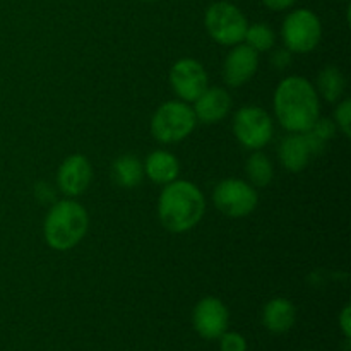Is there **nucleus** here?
<instances>
[{
	"label": "nucleus",
	"instance_id": "nucleus-15",
	"mask_svg": "<svg viewBox=\"0 0 351 351\" xmlns=\"http://www.w3.org/2000/svg\"><path fill=\"white\" fill-rule=\"evenodd\" d=\"M297 321V308L287 298H273L263 308V324L273 335H285Z\"/></svg>",
	"mask_w": 351,
	"mask_h": 351
},
{
	"label": "nucleus",
	"instance_id": "nucleus-23",
	"mask_svg": "<svg viewBox=\"0 0 351 351\" xmlns=\"http://www.w3.org/2000/svg\"><path fill=\"white\" fill-rule=\"evenodd\" d=\"M311 132L314 134L315 137H319L322 143H328V141L332 139V136H335L336 123L332 122L331 119H321V117H319L317 122L312 125Z\"/></svg>",
	"mask_w": 351,
	"mask_h": 351
},
{
	"label": "nucleus",
	"instance_id": "nucleus-14",
	"mask_svg": "<svg viewBox=\"0 0 351 351\" xmlns=\"http://www.w3.org/2000/svg\"><path fill=\"white\" fill-rule=\"evenodd\" d=\"M278 156H280L281 165L288 171L298 173L307 167L314 153H312L307 136H305V132H302L285 137L283 143L280 144V149H278Z\"/></svg>",
	"mask_w": 351,
	"mask_h": 351
},
{
	"label": "nucleus",
	"instance_id": "nucleus-13",
	"mask_svg": "<svg viewBox=\"0 0 351 351\" xmlns=\"http://www.w3.org/2000/svg\"><path fill=\"white\" fill-rule=\"evenodd\" d=\"M192 110L202 123H218L232 110V96L223 88H208L195 99Z\"/></svg>",
	"mask_w": 351,
	"mask_h": 351
},
{
	"label": "nucleus",
	"instance_id": "nucleus-27",
	"mask_svg": "<svg viewBox=\"0 0 351 351\" xmlns=\"http://www.w3.org/2000/svg\"><path fill=\"white\" fill-rule=\"evenodd\" d=\"M141 2H156V0H141Z\"/></svg>",
	"mask_w": 351,
	"mask_h": 351
},
{
	"label": "nucleus",
	"instance_id": "nucleus-9",
	"mask_svg": "<svg viewBox=\"0 0 351 351\" xmlns=\"http://www.w3.org/2000/svg\"><path fill=\"white\" fill-rule=\"evenodd\" d=\"M170 84L182 101H195L209 88L208 72L195 58H182L171 67Z\"/></svg>",
	"mask_w": 351,
	"mask_h": 351
},
{
	"label": "nucleus",
	"instance_id": "nucleus-4",
	"mask_svg": "<svg viewBox=\"0 0 351 351\" xmlns=\"http://www.w3.org/2000/svg\"><path fill=\"white\" fill-rule=\"evenodd\" d=\"M195 113L185 101L163 103L151 119V134L163 144H173L185 139L195 129Z\"/></svg>",
	"mask_w": 351,
	"mask_h": 351
},
{
	"label": "nucleus",
	"instance_id": "nucleus-7",
	"mask_svg": "<svg viewBox=\"0 0 351 351\" xmlns=\"http://www.w3.org/2000/svg\"><path fill=\"white\" fill-rule=\"evenodd\" d=\"M274 125L269 113L261 106L247 105L235 113L233 134L243 147L259 151L273 139Z\"/></svg>",
	"mask_w": 351,
	"mask_h": 351
},
{
	"label": "nucleus",
	"instance_id": "nucleus-16",
	"mask_svg": "<svg viewBox=\"0 0 351 351\" xmlns=\"http://www.w3.org/2000/svg\"><path fill=\"white\" fill-rule=\"evenodd\" d=\"M144 173L154 184L167 185L177 180L178 173H180V163H178L175 154L158 149L147 156L146 165H144Z\"/></svg>",
	"mask_w": 351,
	"mask_h": 351
},
{
	"label": "nucleus",
	"instance_id": "nucleus-5",
	"mask_svg": "<svg viewBox=\"0 0 351 351\" xmlns=\"http://www.w3.org/2000/svg\"><path fill=\"white\" fill-rule=\"evenodd\" d=\"M204 24L209 36L216 43L225 45V47H235L242 43L247 26H249L245 14L235 3L225 2V0L215 2L208 7Z\"/></svg>",
	"mask_w": 351,
	"mask_h": 351
},
{
	"label": "nucleus",
	"instance_id": "nucleus-10",
	"mask_svg": "<svg viewBox=\"0 0 351 351\" xmlns=\"http://www.w3.org/2000/svg\"><path fill=\"white\" fill-rule=\"evenodd\" d=\"M230 314L226 305L216 297H206L197 302L192 312V324L201 338L218 339L228 329Z\"/></svg>",
	"mask_w": 351,
	"mask_h": 351
},
{
	"label": "nucleus",
	"instance_id": "nucleus-2",
	"mask_svg": "<svg viewBox=\"0 0 351 351\" xmlns=\"http://www.w3.org/2000/svg\"><path fill=\"white\" fill-rule=\"evenodd\" d=\"M206 211L201 189L187 180L167 184L158 199V216L168 232L185 233L197 226Z\"/></svg>",
	"mask_w": 351,
	"mask_h": 351
},
{
	"label": "nucleus",
	"instance_id": "nucleus-18",
	"mask_svg": "<svg viewBox=\"0 0 351 351\" xmlns=\"http://www.w3.org/2000/svg\"><path fill=\"white\" fill-rule=\"evenodd\" d=\"M317 88L319 93L326 101L335 103L345 95L346 89V77L338 67H332V65H328V67L322 69L319 72L317 77Z\"/></svg>",
	"mask_w": 351,
	"mask_h": 351
},
{
	"label": "nucleus",
	"instance_id": "nucleus-24",
	"mask_svg": "<svg viewBox=\"0 0 351 351\" xmlns=\"http://www.w3.org/2000/svg\"><path fill=\"white\" fill-rule=\"evenodd\" d=\"M338 322H339V328H341V332L343 336H345V339H350L351 338V307L350 305H345L341 311V314H339L338 317Z\"/></svg>",
	"mask_w": 351,
	"mask_h": 351
},
{
	"label": "nucleus",
	"instance_id": "nucleus-21",
	"mask_svg": "<svg viewBox=\"0 0 351 351\" xmlns=\"http://www.w3.org/2000/svg\"><path fill=\"white\" fill-rule=\"evenodd\" d=\"M219 350L221 351H247V341L239 332L225 331L219 336Z\"/></svg>",
	"mask_w": 351,
	"mask_h": 351
},
{
	"label": "nucleus",
	"instance_id": "nucleus-25",
	"mask_svg": "<svg viewBox=\"0 0 351 351\" xmlns=\"http://www.w3.org/2000/svg\"><path fill=\"white\" fill-rule=\"evenodd\" d=\"M291 64V51L287 50V48H281V50H276L273 55V65L276 69H287L288 65Z\"/></svg>",
	"mask_w": 351,
	"mask_h": 351
},
{
	"label": "nucleus",
	"instance_id": "nucleus-12",
	"mask_svg": "<svg viewBox=\"0 0 351 351\" xmlns=\"http://www.w3.org/2000/svg\"><path fill=\"white\" fill-rule=\"evenodd\" d=\"M93 180L91 163L82 154H72L65 158L57 173L58 189L69 197H75L88 191Z\"/></svg>",
	"mask_w": 351,
	"mask_h": 351
},
{
	"label": "nucleus",
	"instance_id": "nucleus-3",
	"mask_svg": "<svg viewBox=\"0 0 351 351\" xmlns=\"http://www.w3.org/2000/svg\"><path fill=\"white\" fill-rule=\"evenodd\" d=\"M89 226V216L84 206L72 199L55 202L48 211L43 225V235L48 245L58 252L71 250L84 239Z\"/></svg>",
	"mask_w": 351,
	"mask_h": 351
},
{
	"label": "nucleus",
	"instance_id": "nucleus-22",
	"mask_svg": "<svg viewBox=\"0 0 351 351\" xmlns=\"http://www.w3.org/2000/svg\"><path fill=\"white\" fill-rule=\"evenodd\" d=\"M336 125L341 129V132L345 134L346 137L351 136V101L350 99H345L338 105L335 112Z\"/></svg>",
	"mask_w": 351,
	"mask_h": 351
},
{
	"label": "nucleus",
	"instance_id": "nucleus-6",
	"mask_svg": "<svg viewBox=\"0 0 351 351\" xmlns=\"http://www.w3.org/2000/svg\"><path fill=\"white\" fill-rule=\"evenodd\" d=\"M281 38L287 50L293 53H308L322 38V24L317 14L308 9H297L288 14L281 26Z\"/></svg>",
	"mask_w": 351,
	"mask_h": 351
},
{
	"label": "nucleus",
	"instance_id": "nucleus-17",
	"mask_svg": "<svg viewBox=\"0 0 351 351\" xmlns=\"http://www.w3.org/2000/svg\"><path fill=\"white\" fill-rule=\"evenodd\" d=\"M112 178L117 185L123 189H134L143 182L144 165L132 154H123L117 158L112 165Z\"/></svg>",
	"mask_w": 351,
	"mask_h": 351
},
{
	"label": "nucleus",
	"instance_id": "nucleus-19",
	"mask_svg": "<svg viewBox=\"0 0 351 351\" xmlns=\"http://www.w3.org/2000/svg\"><path fill=\"white\" fill-rule=\"evenodd\" d=\"M245 171H247V177H249L250 180V185L259 189L269 185L274 177L273 163H271V160L266 156V154L259 153V151H256V153L247 160Z\"/></svg>",
	"mask_w": 351,
	"mask_h": 351
},
{
	"label": "nucleus",
	"instance_id": "nucleus-1",
	"mask_svg": "<svg viewBox=\"0 0 351 351\" xmlns=\"http://www.w3.org/2000/svg\"><path fill=\"white\" fill-rule=\"evenodd\" d=\"M274 113L288 132L302 134L312 129L321 117L319 95L311 81L302 75H290L274 91Z\"/></svg>",
	"mask_w": 351,
	"mask_h": 351
},
{
	"label": "nucleus",
	"instance_id": "nucleus-8",
	"mask_svg": "<svg viewBox=\"0 0 351 351\" xmlns=\"http://www.w3.org/2000/svg\"><path fill=\"white\" fill-rule=\"evenodd\" d=\"M213 201L223 215L230 218H245L257 208L259 195L256 187L239 178H228L216 185Z\"/></svg>",
	"mask_w": 351,
	"mask_h": 351
},
{
	"label": "nucleus",
	"instance_id": "nucleus-20",
	"mask_svg": "<svg viewBox=\"0 0 351 351\" xmlns=\"http://www.w3.org/2000/svg\"><path fill=\"white\" fill-rule=\"evenodd\" d=\"M243 40H245V45H249L252 50L261 53V51H267L274 47L276 36H274V31L269 26H266L263 23H257L252 24V26H247L245 38Z\"/></svg>",
	"mask_w": 351,
	"mask_h": 351
},
{
	"label": "nucleus",
	"instance_id": "nucleus-11",
	"mask_svg": "<svg viewBox=\"0 0 351 351\" xmlns=\"http://www.w3.org/2000/svg\"><path fill=\"white\" fill-rule=\"evenodd\" d=\"M259 67V53L249 45L239 43L226 55L223 64V79L232 88L247 84Z\"/></svg>",
	"mask_w": 351,
	"mask_h": 351
},
{
	"label": "nucleus",
	"instance_id": "nucleus-26",
	"mask_svg": "<svg viewBox=\"0 0 351 351\" xmlns=\"http://www.w3.org/2000/svg\"><path fill=\"white\" fill-rule=\"evenodd\" d=\"M263 3L267 9L280 12V10H287L290 7H293L297 3V0H263Z\"/></svg>",
	"mask_w": 351,
	"mask_h": 351
}]
</instances>
